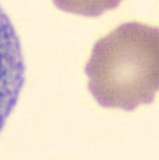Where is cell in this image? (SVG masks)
<instances>
[{
  "mask_svg": "<svg viewBox=\"0 0 159 160\" xmlns=\"http://www.w3.org/2000/svg\"><path fill=\"white\" fill-rule=\"evenodd\" d=\"M88 87L104 107L133 111L151 103L159 88V32L123 23L95 44L85 66Z\"/></svg>",
  "mask_w": 159,
  "mask_h": 160,
  "instance_id": "cell-1",
  "label": "cell"
},
{
  "mask_svg": "<svg viewBox=\"0 0 159 160\" xmlns=\"http://www.w3.org/2000/svg\"><path fill=\"white\" fill-rule=\"evenodd\" d=\"M23 84L25 61L19 38L0 5V132L17 105Z\"/></svg>",
  "mask_w": 159,
  "mask_h": 160,
  "instance_id": "cell-2",
  "label": "cell"
},
{
  "mask_svg": "<svg viewBox=\"0 0 159 160\" xmlns=\"http://www.w3.org/2000/svg\"><path fill=\"white\" fill-rule=\"evenodd\" d=\"M54 5L64 12L97 17L107 11L118 8L123 0H52Z\"/></svg>",
  "mask_w": 159,
  "mask_h": 160,
  "instance_id": "cell-3",
  "label": "cell"
}]
</instances>
